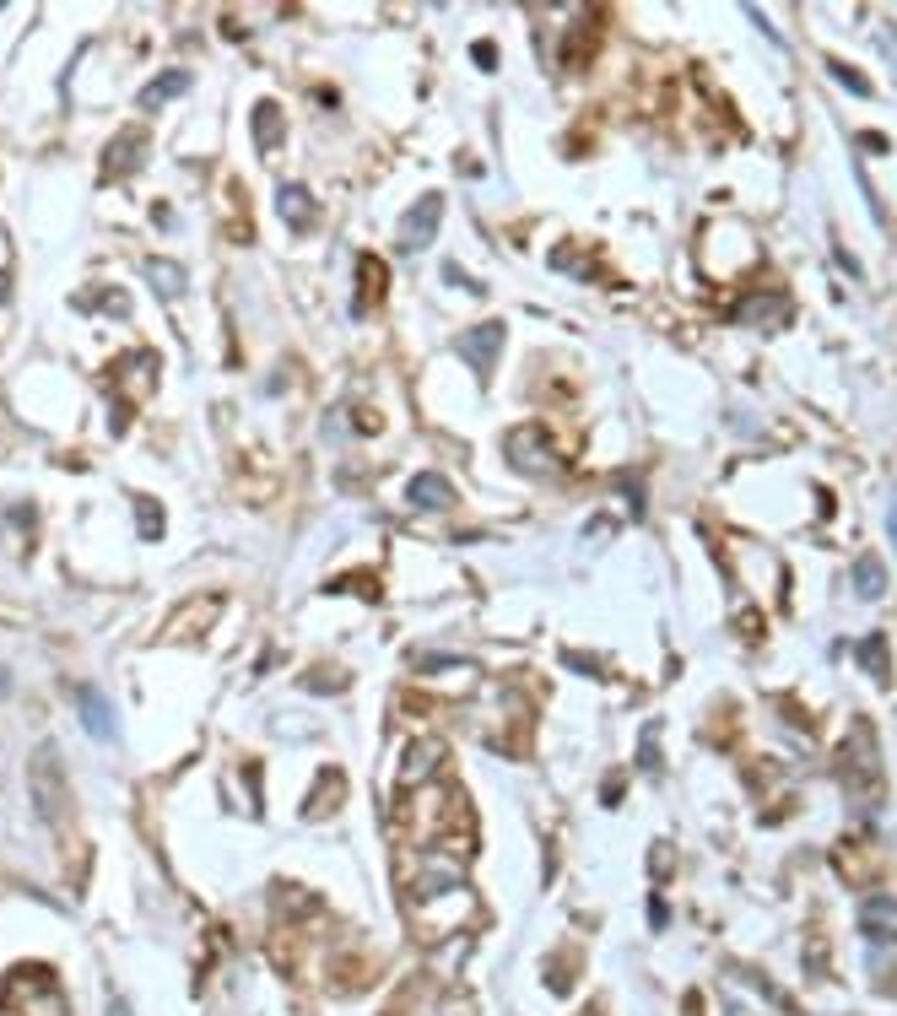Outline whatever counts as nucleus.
Returning <instances> with one entry per match:
<instances>
[{
  "mask_svg": "<svg viewBox=\"0 0 897 1016\" xmlns=\"http://www.w3.org/2000/svg\"><path fill=\"white\" fill-rule=\"evenodd\" d=\"M395 827H400V849H444V854H460V860H471L476 849V817L449 773L422 784H400Z\"/></svg>",
  "mask_w": 897,
  "mask_h": 1016,
  "instance_id": "1",
  "label": "nucleus"
},
{
  "mask_svg": "<svg viewBox=\"0 0 897 1016\" xmlns=\"http://www.w3.org/2000/svg\"><path fill=\"white\" fill-rule=\"evenodd\" d=\"M0 1016H65V995L49 968H11L0 989Z\"/></svg>",
  "mask_w": 897,
  "mask_h": 1016,
  "instance_id": "2",
  "label": "nucleus"
},
{
  "mask_svg": "<svg viewBox=\"0 0 897 1016\" xmlns=\"http://www.w3.org/2000/svg\"><path fill=\"white\" fill-rule=\"evenodd\" d=\"M508 460L525 476H562L568 471V460H562L557 444L546 438V427H514V433H508Z\"/></svg>",
  "mask_w": 897,
  "mask_h": 1016,
  "instance_id": "3",
  "label": "nucleus"
},
{
  "mask_svg": "<svg viewBox=\"0 0 897 1016\" xmlns=\"http://www.w3.org/2000/svg\"><path fill=\"white\" fill-rule=\"evenodd\" d=\"M838 773L849 779L854 795H876L881 790V768H876V752H870V725L865 719L849 730V746L838 752Z\"/></svg>",
  "mask_w": 897,
  "mask_h": 1016,
  "instance_id": "4",
  "label": "nucleus"
},
{
  "mask_svg": "<svg viewBox=\"0 0 897 1016\" xmlns=\"http://www.w3.org/2000/svg\"><path fill=\"white\" fill-rule=\"evenodd\" d=\"M109 384H114V395H119V422H125V411L136 406V400L152 395V384H157V357H152V352L119 357V363L109 368Z\"/></svg>",
  "mask_w": 897,
  "mask_h": 1016,
  "instance_id": "5",
  "label": "nucleus"
},
{
  "mask_svg": "<svg viewBox=\"0 0 897 1016\" xmlns=\"http://www.w3.org/2000/svg\"><path fill=\"white\" fill-rule=\"evenodd\" d=\"M438 222H444V195H422L417 206L406 211V222H400V244H406L411 254L433 244V233H438Z\"/></svg>",
  "mask_w": 897,
  "mask_h": 1016,
  "instance_id": "6",
  "label": "nucleus"
},
{
  "mask_svg": "<svg viewBox=\"0 0 897 1016\" xmlns=\"http://www.w3.org/2000/svg\"><path fill=\"white\" fill-rule=\"evenodd\" d=\"M454 352L465 357V363H471L481 379H487L492 373V363H498V352H503V325L498 319H492V325H476V330H465L460 341H454Z\"/></svg>",
  "mask_w": 897,
  "mask_h": 1016,
  "instance_id": "7",
  "label": "nucleus"
},
{
  "mask_svg": "<svg viewBox=\"0 0 897 1016\" xmlns=\"http://www.w3.org/2000/svg\"><path fill=\"white\" fill-rule=\"evenodd\" d=\"M33 790H38V806H44L49 822L65 817V779H55V746L33 757Z\"/></svg>",
  "mask_w": 897,
  "mask_h": 1016,
  "instance_id": "8",
  "label": "nucleus"
},
{
  "mask_svg": "<svg viewBox=\"0 0 897 1016\" xmlns=\"http://www.w3.org/2000/svg\"><path fill=\"white\" fill-rule=\"evenodd\" d=\"M141 152H146V130H119V136L109 141V152H103V179H125L130 168L141 163Z\"/></svg>",
  "mask_w": 897,
  "mask_h": 1016,
  "instance_id": "9",
  "label": "nucleus"
},
{
  "mask_svg": "<svg viewBox=\"0 0 897 1016\" xmlns=\"http://www.w3.org/2000/svg\"><path fill=\"white\" fill-rule=\"evenodd\" d=\"M276 211H281V222L298 227V233H309V227L319 222V200L303 190V184H281V190H276Z\"/></svg>",
  "mask_w": 897,
  "mask_h": 1016,
  "instance_id": "10",
  "label": "nucleus"
},
{
  "mask_svg": "<svg viewBox=\"0 0 897 1016\" xmlns=\"http://www.w3.org/2000/svg\"><path fill=\"white\" fill-rule=\"evenodd\" d=\"M741 325H762V330H779L789 325V298L784 292H757V298H746L741 309H735Z\"/></svg>",
  "mask_w": 897,
  "mask_h": 1016,
  "instance_id": "11",
  "label": "nucleus"
},
{
  "mask_svg": "<svg viewBox=\"0 0 897 1016\" xmlns=\"http://www.w3.org/2000/svg\"><path fill=\"white\" fill-rule=\"evenodd\" d=\"M444 773V741H417L400 762V784H422V779H438Z\"/></svg>",
  "mask_w": 897,
  "mask_h": 1016,
  "instance_id": "12",
  "label": "nucleus"
},
{
  "mask_svg": "<svg viewBox=\"0 0 897 1016\" xmlns=\"http://www.w3.org/2000/svg\"><path fill=\"white\" fill-rule=\"evenodd\" d=\"M76 698H82V725H87V735H92V741H114V735H119V725H114V708H109V698H103L98 687H82Z\"/></svg>",
  "mask_w": 897,
  "mask_h": 1016,
  "instance_id": "13",
  "label": "nucleus"
},
{
  "mask_svg": "<svg viewBox=\"0 0 897 1016\" xmlns=\"http://www.w3.org/2000/svg\"><path fill=\"white\" fill-rule=\"evenodd\" d=\"M379 298H384V260L363 254V260H357V303H352V314L379 309Z\"/></svg>",
  "mask_w": 897,
  "mask_h": 1016,
  "instance_id": "14",
  "label": "nucleus"
},
{
  "mask_svg": "<svg viewBox=\"0 0 897 1016\" xmlns=\"http://www.w3.org/2000/svg\"><path fill=\"white\" fill-rule=\"evenodd\" d=\"M406 503H417V508H449V503H454V487H449L438 471H422V476L406 481Z\"/></svg>",
  "mask_w": 897,
  "mask_h": 1016,
  "instance_id": "15",
  "label": "nucleus"
},
{
  "mask_svg": "<svg viewBox=\"0 0 897 1016\" xmlns=\"http://www.w3.org/2000/svg\"><path fill=\"white\" fill-rule=\"evenodd\" d=\"M854 595L860 600H881L887 595V568H881V557H860V563H854Z\"/></svg>",
  "mask_w": 897,
  "mask_h": 1016,
  "instance_id": "16",
  "label": "nucleus"
},
{
  "mask_svg": "<svg viewBox=\"0 0 897 1016\" xmlns=\"http://www.w3.org/2000/svg\"><path fill=\"white\" fill-rule=\"evenodd\" d=\"M146 282L157 287V298H179V292H184V271L173 260H146Z\"/></svg>",
  "mask_w": 897,
  "mask_h": 1016,
  "instance_id": "17",
  "label": "nucleus"
},
{
  "mask_svg": "<svg viewBox=\"0 0 897 1016\" xmlns=\"http://www.w3.org/2000/svg\"><path fill=\"white\" fill-rule=\"evenodd\" d=\"M190 87V71H168V76H157L152 87L141 92V109H157V103H168V98H179V92Z\"/></svg>",
  "mask_w": 897,
  "mask_h": 1016,
  "instance_id": "18",
  "label": "nucleus"
},
{
  "mask_svg": "<svg viewBox=\"0 0 897 1016\" xmlns=\"http://www.w3.org/2000/svg\"><path fill=\"white\" fill-rule=\"evenodd\" d=\"M276 141H281V114H276V103H260V109H254V146L276 152Z\"/></svg>",
  "mask_w": 897,
  "mask_h": 1016,
  "instance_id": "19",
  "label": "nucleus"
},
{
  "mask_svg": "<svg viewBox=\"0 0 897 1016\" xmlns=\"http://www.w3.org/2000/svg\"><path fill=\"white\" fill-rule=\"evenodd\" d=\"M222 611V600L217 595H206V600H195V611H179V617H173V638H184V633H195L190 622H211Z\"/></svg>",
  "mask_w": 897,
  "mask_h": 1016,
  "instance_id": "20",
  "label": "nucleus"
},
{
  "mask_svg": "<svg viewBox=\"0 0 897 1016\" xmlns=\"http://www.w3.org/2000/svg\"><path fill=\"white\" fill-rule=\"evenodd\" d=\"M860 665H865V676L887 681V644H881V633H870L860 644Z\"/></svg>",
  "mask_w": 897,
  "mask_h": 1016,
  "instance_id": "21",
  "label": "nucleus"
},
{
  "mask_svg": "<svg viewBox=\"0 0 897 1016\" xmlns=\"http://www.w3.org/2000/svg\"><path fill=\"white\" fill-rule=\"evenodd\" d=\"M136 519H141V536H146V541L163 536V508H157V498H141V503H136Z\"/></svg>",
  "mask_w": 897,
  "mask_h": 1016,
  "instance_id": "22",
  "label": "nucleus"
},
{
  "mask_svg": "<svg viewBox=\"0 0 897 1016\" xmlns=\"http://www.w3.org/2000/svg\"><path fill=\"white\" fill-rule=\"evenodd\" d=\"M325 795H341V773H325ZM319 811H336V800H314L309 817H319Z\"/></svg>",
  "mask_w": 897,
  "mask_h": 1016,
  "instance_id": "23",
  "label": "nucleus"
},
{
  "mask_svg": "<svg viewBox=\"0 0 897 1016\" xmlns=\"http://www.w3.org/2000/svg\"><path fill=\"white\" fill-rule=\"evenodd\" d=\"M833 76H838V82H843V87H849V92H860V98H865V92H870V82H865V76H860V71H849V65H833Z\"/></svg>",
  "mask_w": 897,
  "mask_h": 1016,
  "instance_id": "24",
  "label": "nucleus"
},
{
  "mask_svg": "<svg viewBox=\"0 0 897 1016\" xmlns=\"http://www.w3.org/2000/svg\"><path fill=\"white\" fill-rule=\"evenodd\" d=\"M303 687H309V692H341L346 676H341V671H336V676H303Z\"/></svg>",
  "mask_w": 897,
  "mask_h": 1016,
  "instance_id": "25",
  "label": "nucleus"
},
{
  "mask_svg": "<svg viewBox=\"0 0 897 1016\" xmlns=\"http://www.w3.org/2000/svg\"><path fill=\"white\" fill-rule=\"evenodd\" d=\"M444 282H454V287H465V292H481V282H471V276L460 271V265H444Z\"/></svg>",
  "mask_w": 897,
  "mask_h": 1016,
  "instance_id": "26",
  "label": "nucleus"
},
{
  "mask_svg": "<svg viewBox=\"0 0 897 1016\" xmlns=\"http://www.w3.org/2000/svg\"><path fill=\"white\" fill-rule=\"evenodd\" d=\"M336 590H363V595H379V590H373V579H363V573H352V579H336Z\"/></svg>",
  "mask_w": 897,
  "mask_h": 1016,
  "instance_id": "27",
  "label": "nucleus"
},
{
  "mask_svg": "<svg viewBox=\"0 0 897 1016\" xmlns=\"http://www.w3.org/2000/svg\"><path fill=\"white\" fill-rule=\"evenodd\" d=\"M471 55H476L481 65H498V49H492V44H476V49H471Z\"/></svg>",
  "mask_w": 897,
  "mask_h": 1016,
  "instance_id": "28",
  "label": "nucleus"
},
{
  "mask_svg": "<svg viewBox=\"0 0 897 1016\" xmlns=\"http://www.w3.org/2000/svg\"><path fill=\"white\" fill-rule=\"evenodd\" d=\"M887 530H892V541H897V498H892V508H887Z\"/></svg>",
  "mask_w": 897,
  "mask_h": 1016,
  "instance_id": "29",
  "label": "nucleus"
},
{
  "mask_svg": "<svg viewBox=\"0 0 897 1016\" xmlns=\"http://www.w3.org/2000/svg\"><path fill=\"white\" fill-rule=\"evenodd\" d=\"M6 292H11V276H6V271H0V303H6Z\"/></svg>",
  "mask_w": 897,
  "mask_h": 1016,
  "instance_id": "30",
  "label": "nucleus"
}]
</instances>
